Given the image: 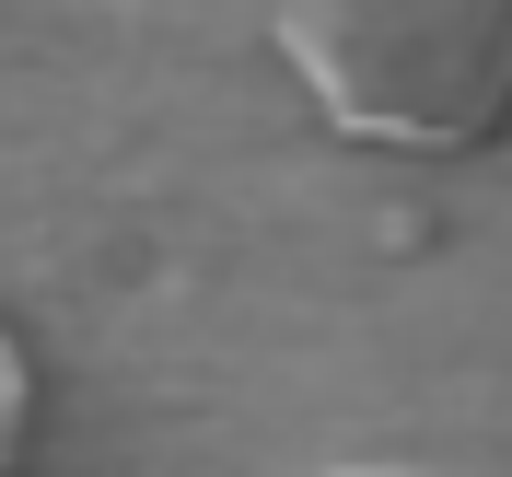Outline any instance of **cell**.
<instances>
[{"label": "cell", "mask_w": 512, "mask_h": 477, "mask_svg": "<svg viewBox=\"0 0 512 477\" xmlns=\"http://www.w3.org/2000/svg\"><path fill=\"white\" fill-rule=\"evenodd\" d=\"M24 443H35V350H24V326L0 315V477L24 466Z\"/></svg>", "instance_id": "obj_2"}, {"label": "cell", "mask_w": 512, "mask_h": 477, "mask_svg": "<svg viewBox=\"0 0 512 477\" xmlns=\"http://www.w3.org/2000/svg\"><path fill=\"white\" fill-rule=\"evenodd\" d=\"M303 477H443V466H396V454H361V466H303Z\"/></svg>", "instance_id": "obj_3"}, {"label": "cell", "mask_w": 512, "mask_h": 477, "mask_svg": "<svg viewBox=\"0 0 512 477\" xmlns=\"http://www.w3.org/2000/svg\"><path fill=\"white\" fill-rule=\"evenodd\" d=\"M268 47L361 152H478L512 117V0H268Z\"/></svg>", "instance_id": "obj_1"}]
</instances>
